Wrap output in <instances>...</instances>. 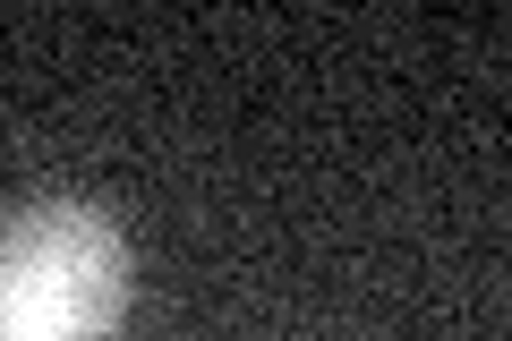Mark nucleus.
I'll use <instances>...</instances> for the list:
<instances>
[{
	"label": "nucleus",
	"mask_w": 512,
	"mask_h": 341,
	"mask_svg": "<svg viewBox=\"0 0 512 341\" xmlns=\"http://www.w3.org/2000/svg\"><path fill=\"white\" fill-rule=\"evenodd\" d=\"M137 299V248L86 197H35L0 214V341H120Z\"/></svg>",
	"instance_id": "nucleus-1"
}]
</instances>
